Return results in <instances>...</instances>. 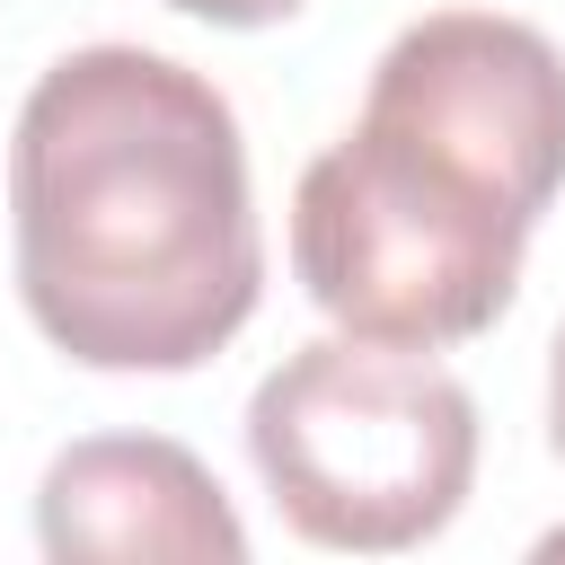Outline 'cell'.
Here are the masks:
<instances>
[{
  "label": "cell",
  "instance_id": "obj_1",
  "mask_svg": "<svg viewBox=\"0 0 565 565\" xmlns=\"http://www.w3.org/2000/svg\"><path fill=\"white\" fill-rule=\"evenodd\" d=\"M9 212L18 300L88 371H194L265 291L230 97L141 44H79L26 88Z\"/></svg>",
  "mask_w": 565,
  "mask_h": 565
},
{
  "label": "cell",
  "instance_id": "obj_6",
  "mask_svg": "<svg viewBox=\"0 0 565 565\" xmlns=\"http://www.w3.org/2000/svg\"><path fill=\"white\" fill-rule=\"evenodd\" d=\"M168 9H185V18H212V26H274V18H291L300 0H168Z\"/></svg>",
  "mask_w": 565,
  "mask_h": 565
},
{
  "label": "cell",
  "instance_id": "obj_4",
  "mask_svg": "<svg viewBox=\"0 0 565 565\" xmlns=\"http://www.w3.org/2000/svg\"><path fill=\"white\" fill-rule=\"evenodd\" d=\"M371 124L459 159L512 212H547L565 185V53L494 9H433L371 62Z\"/></svg>",
  "mask_w": 565,
  "mask_h": 565
},
{
  "label": "cell",
  "instance_id": "obj_3",
  "mask_svg": "<svg viewBox=\"0 0 565 565\" xmlns=\"http://www.w3.org/2000/svg\"><path fill=\"white\" fill-rule=\"evenodd\" d=\"M521 247H530V212H512L459 159L371 115L335 150H318L291 194L300 291L344 335H380L415 353L486 335L512 309Z\"/></svg>",
  "mask_w": 565,
  "mask_h": 565
},
{
  "label": "cell",
  "instance_id": "obj_5",
  "mask_svg": "<svg viewBox=\"0 0 565 565\" xmlns=\"http://www.w3.org/2000/svg\"><path fill=\"white\" fill-rule=\"evenodd\" d=\"M44 556H115V565H238L247 530L221 477L159 433H97L44 468L35 494Z\"/></svg>",
  "mask_w": 565,
  "mask_h": 565
},
{
  "label": "cell",
  "instance_id": "obj_2",
  "mask_svg": "<svg viewBox=\"0 0 565 565\" xmlns=\"http://www.w3.org/2000/svg\"><path fill=\"white\" fill-rule=\"evenodd\" d=\"M247 459L309 547L397 556L468 503L477 397L415 344L318 335L256 380Z\"/></svg>",
  "mask_w": 565,
  "mask_h": 565
},
{
  "label": "cell",
  "instance_id": "obj_7",
  "mask_svg": "<svg viewBox=\"0 0 565 565\" xmlns=\"http://www.w3.org/2000/svg\"><path fill=\"white\" fill-rule=\"evenodd\" d=\"M547 441L565 450V327H556V344H547Z\"/></svg>",
  "mask_w": 565,
  "mask_h": 565
}]
</instances>
